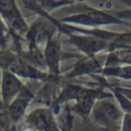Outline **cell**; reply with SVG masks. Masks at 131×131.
<instances>
[{"instance_id":"1","label":"cell","mask_w":131,"mask_h":131,"mask_svg":"<svg viewBox=\"0 0 131 131\" xmlns=\"http://www.w3.org/2000/svg\"><path fill=\"white\" fill-rule=\"evenodd\" d=\"M21 89L22 84L17 78L12 73L4 72L2 80V95L4 102L8 103Z\"/></svg>"},{"instance_id":"2","label":"cell","mask_w":131,"mask_h":131,"mask_svg":"<svg viewBox=\"0 0 131 131\" xmlns=\"http://www.w3.org/2000/svg\"><path fill=\"white\" fill-rule=\"evenodd\" d=\"M94 115L96 118L102 122L107 123L118 120L120 118L121 113L114 102L103 101L99 102L95 107Z\"/></svg>"},{"instance_id":"3","label":"cell","mask_w":131,"mask_h":131,"mask_svg":"<svg viewBox=\"0 0 131 131\" xmlns=\"http://www.w3.org/2000/svg\"><path fill=\"white\" fill-rule=\"evenodd\" d=\"M60 57V45L56 41H50L46 48L45 60L52 72L57 73L58 72Z\"/></svg>"},{"instance_id":"4","label":"cell","mask_w":131,"mask_h":131,"mask_svg":"<svg viewBox=\"0 0 131 131\" xmlns=\"http://www.w3.org/2000/svg\"><path fill=\"white\" fill-rule=\"evenodd\" d=\"M30 98L27 93L18 96L10 106V114L14 119H17L24 113Z\"/></svg>"},{"instance_id":"5","label":"cell","mask_w":131,"mask_h":131,"mask_svg":"<svg viewBox=\"0 0 131 131\" xmlns=\"http://www.w3.org/2000/svg\"><path fill=\"white\" fill-rule=\"evenodd\" d=\"M0 10L8 17L14 18V25L18 26L19 28L24 26V24L19 18L14 0H0Z\"/></svg>"},{"instance_id":"6","label":"cell","mask_w":131,"mask_h":131,"mask_svg":"<svg viewBox=\"0 0 131 131\" xmlns=\"http://www.w3.org/2000/svg\"><path fill=\"white\" fill-rule=\"evenodd\" d=\"M88 5L101 12H114L117 10L113 0H88Z\"/></svg>"},{"instance_id":"7","label":"cell","mask_w":131,"mask_h":131,"mask_svg":"<svg viewBox=\"0 0 131 131\" xmlns=\"http://www.w3.org/2000/svg\"><path fill=\"white\" fill-rule=\"evenodd\" d=\"M104 46V42L95 38H86L81 40V47L89 52H95L102 49Z\"/></svg>"},{"instance_id":"8","label":"cell","mask_w":131,"mask_h":131,"mask_svg":"<svg viewBox=\"0 0 131 131\" xmlns=\"http://www.w3.org/2000/svg\"><path fill=\"white\" fill-rule=\"evenodd\" d=\"M123 131H131V115L127 114L124 122Z\"/></svg>"},{"instance_id":"9","label":"cell","mask_w":131,"mask_h":131,"mask_svg":"<svg viewBox=\"0 0 131 131\" xmlns=\"http://www.w3.org/2000/svg\"><path fill=\"white\" fill-rule=\"evenodd\" d=\"M123 93L131 101V89H125L123 90Z\"/></svg>"},{"instance_id":"10","label":"cell","mask_w":131,"mask_h":131,"mask_svg":"<svg viewBox=\"0 0 131 131\" xmlns=\"http://www.w3.org/2000/svg\"><path fill=\"white\" fill-rule=\"evenodd\" d=\"M127 2L129 3V5H131V0H127Z\"/></svg>"}]
</instances>
